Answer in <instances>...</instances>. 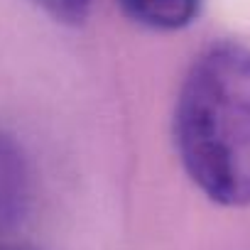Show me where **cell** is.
I'll return each mask as SVG.
<instances>
[{"label":"cell","instance_id":"obj_1","mask_svg":"<svg viewBox=\"0 0 250 250\" xmlns=\"http://www.w3.org/2000/svg\"><path fill=\"white\" fill-rule=\"evenodd\" d=\"M174 145L194 187L213 204L250 206V47H204L177 96Z\"/></svg>","mask_w":250,"mask_h":250},{"label":"cell","instance_id":"obj_2","mask_svg":"<svg viewBox=\"0 0 250 250\" xmlns=\"http://www.w3.org/2000/svg\"><path fill=\"white\" fill-rule=\"evenodd\" d=\"M30 208V167L22 147L0 133V235L13 230Z\"/></svg>","mask_w":250,"mask_h":250},{"label":"cell","instance_id":"obj_3","mask_svg":"<svg viewBox=\"0 0 250 250\" xmlns=\"http://www.w3.org/2000/svg\"><path fill=\"white\" fill-rule=\"evenodd\" d=\"M118 3L133 22L160 32H174L191 25L201 8V0H118Z\"/></svg>","mask_w":250,"mask_h":250},{"label":"cell","instance_id":"obj_4","mask_svg":"<svg viewBox=\"0 0 250 250\" xmlns=\"http://www.w3.org/2000/svg\"><path fill=\"white\" fill-rule=\"evenodd\" d=\"M32 3L62 25H81L91 10V0H32Z\"/></svg>","mask_w":250,"mask_h":250},{"label":"cell","instance_id":"obj_5","mask_svg":"<svg viewBox=\"0 0 250 250\" xmlns=\"http://www.w3.org/2000/svg\"><path fill=\"white\" fill-rule=\"evenodd\" d=\"M0 250H32V248H25V245H10V243H0Z\"/></svg>","mask_w":250,"mask_h":250}]
</instances>
